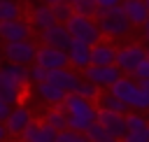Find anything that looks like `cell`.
I'll return each instance as SVG.
<instances>
[{"instance_id":"obj_1","label":"cell","mask_w":149,"mask_h":142,"mask_svg":"<svg viewBox=\"0 0 149 142\" xmlns=\"http://www.w3.org/2000/svg\"><path fill=\"white\" fill-rule=\"evenodd\" d=\"M63 107L68 109L70 116V128L86 133L95 121H98V107H93V100L79 95V93H68L63 100Z\"/></svg>"},{"instance_id":"obj_2","label":"cell","mask_w":149,"mask_h":142,"mask_svg":"<svg viewBox=\"0 0 149 142\" xmlns=\"http://www.w3.org/2000/svg\"><path fill=\"white\" fill-rule=\"evenodd\" d=\"M98 23H100V30L105 37L109 40H119V37H126L133 28L130 19L123 14L121 7H114V9H100L98 12Z\"/></svg>"},{"instance_id":"obj_3","label":"cell","mask_w":149,"mask_h":142,"mask_svg":"<svg viewBox=\"0 0 149 142\" xmlns=\"http://www.w3.org/2000/svg\"><path fill=\"white\" fill-rule=\"evenodd\" d=\"M68 30H70L72 40L86 42V44H91V47L98 44V42L105 37L95 16H79V14H74V16L68 21Z\"/></svg>"},{"instance_id":"obj_4","label":"cell","mask_w":149,"mask_h":142,"mask_svg":"<svg viewBox=\"0 0 149 142\" xmlns=\"http://www.w3.org/2000/svg\"><path fill=\"white\" fill-rule=\"evenodd\" d=\"M5 61L7 63H21V65H30L37 58V44L33 40H19V42H5L2 47Z\"/></svg>"},{"instance_id":"obj_5","label":"cell","mask_w":149,"mask_h":142,"mask_svg":"<svg viewBox=\"0 0 149 142\" xmlns=\"http://www.w3.org/2000/svg\"><path fill=\"white\" fill-rule=\"evenodd\" d=\"M81 74H84V79L98 84L100 88H112L123 77V70L116 63L114 65H88V68L81 70Z\"/></svg>"},{"instance_id":"obj_6","label":"cell","mask_w":149,"mask_h":142,"mask_svg":"<svg viewBox=\"0 0 149 142\" xmlns=\"http://www.w3.org/2000/svg\"><path fill=\"white\" fill-rule=\"evenodd\" d=\"M147 58V49L140 44V42H130V44H123L116 54V65L123 70V74H133L137 70V65Z\"/></svg>"},{"instance_id":"obj_7","label":"cell","mask_w":149,"mask_h":142,"mask_svg":"<svg viewBox=\"0 0 149 142\" xmlns=\"http://www.w3.org/2000/svg\"><path fill=\"white\" fill-rule=\"evenodd\" d=\"M35 63L42 65L44 70H58V68H68V65H70V56H68L65 49L42 44V47H37V58H35Z\"/></svg>"},{"instance_id":"obj_8","label":"cell","mask_w":149,"mask_h":142,"mask_svg":"<svg viewBox=\"0 0 149 142\" xmlns=\"http://www.w3.org/2000/svg\"><path fill=\"white\" fill-rule=\"evenodd\" d=\"M33 23L26 21L23 16L19 19H9L0 23V40L2 42H19V40H30L33 35Z\"/></svg>"},{"instance_id":"obj_9","label":"cell","mask_w":149,"mask_h":142,"mask_svg":"<svg viewBox=\"0 0 149 142\" xmlns=\"http://www.w3.org/2000/svg\"><path fill=\"white\" fill-rule=\"evenodd\" d=\"M98 123H102L107 128V133L112 137L123 140V135L128 133V123H126V114L121 112H109V109H98Z\"/></svg>"},{"instance_id":"obj_10","label":"cell","mask_w":149,"mask_h":142,"mask_svg":"<svg viewBox=\"0 0 149 142\" xmlns=\"http://www.w3.org/2000/svg\"><path fill=\"white\" fill-rule=\"evenodd\" d=\"M40 40H42V44L58 47V49H65L68 51V47L72 42V35L68 30V23H54L51 28H47V30L40 33Z\"/></svg>"},{"instance_id":"obj_11","label":"cell","mask_w":149,"mask_h":142,"mask_svg":"<svg viewBox=\"0 0 149 142\" xmlns=\"http://www.w3.org/2000/svg\"><path fill=\"white\" fill-rule=\"evenodd\" d=\"M119 49L114 47V40L102 37L98 44L91 47V65H114Z\"/></svg>"},{"instance_id":"obj_12","label":"cell","mask_w":149,"mask_h":142,"mask_svg":"<svg viewBox=\"0 0 149 142\" xmlns=\"http://www.w3.org/2000/svg\"><path fill=\"white\" fill-rule=\"evenodd\" d=\"M56 135H58V130L51 128L47 121H33L23 130L21 140L23 142H56Z\"/></svg>"},{"instance_id":"obj_13","label":"cell","mask_w":149,"mask_h":142,"mask_svg":"<svg viewBox=\"0 0 149 142\" xmlns=\"http://www.w3.org/2000/svg\"><path fill=\"white\" fill-rule=\"evenodd\" d=\"M30 23H33V28L40 30V33L47 30V28H51L54 23H58V19H56V14H54V7L47 5V2L35 5V7L30 9Z\"/></svg>"},{"instance_id":"obj_14","label":"cell","mask_w":149,"mask_h":142,"mask_svg":"<svg viewBox=\"0 0 149 142\" xmlns=\"http://www.w3.org/2000/svg\"><path fill=\"white\" fill-rule=\"evenodd\" d=\"M33 123V114H30V109L28 107H14L12 109V114L7 116V121H5V126H7V130H9V135H23V130L28 128Z\"/></svg>"},{"instance_id":"obj_15","label":"cell","mask_w":149,"mask_h":142,"mask_svg":"<svg viewBox=\"0 0 149 142\" xmlns=\"http://www.w3.org/2000/svg\"><path fill=\"white\" fill-rule=\"evenodd\" d=\"M47 79L49 81H54L56 86H61V88H65L68 93H74V88L79 86V74L74 72V70H70V68H58V70H49L47 72Z\"/></svg>"},{"instance_id":"obj_16","label":"cell","mask_w":149,"mask_h":142,"mask_svg":"<svg viewBox=\"0 0 149 142\" xmlns=\"http://www.w3.org/2000/svg\"><path fill=\"white\" fill-rule=\"evenodd\" d=\"M35 91H37L40 100H42V102H47V105H63V100L68 98V91H65V88H61V86H56V84H54V81H49V79H44V81L35 84Z\"/></svg>"},{"instance_id":"obj_17","label":"cell","mask_w":149,"mask_h":142,"mask_svg":"<svg viewBox=\"0 0 149 142\" xmlns=\"http://www.w3.org/2000/svg\"><path fill=\"white\" fill-rule=\"evenodd\" d=\"M68 56H70V65L72 68L84 70V68L91 65V44L79 42V40H72L70 47H68Z\"/></svg>"},{"instance_id":"obj_18","label":"cell","mask_w":149,"mask_h":142,"mask_svg":"<svg viewBox=\"0 0 149 142\" xmlns=\"http://www.w3.org/2000/svg\"><path fill=\"white\" fill-rule=\"evenodd\" d=\"M121 9H123V14L130 19V23L133 26H144V21L149 19V5L144 2V0H123L121 2Z\"/></svg>"},{"instance_id":"obj_19","label":"cell","mask_w":149,"mask_h":142,"mask_svg":"<svg viewBox=\"0 0 149 142\" xmlns=\"http://www.w3.org/2000/svg\"><path fill=\"white\" fill-rule=\"evenodd\" d=\"M109 91H112L116 98H121V100L130 107L133 98H135V95H137V91H140V81H137V79H133V77L128 74V77H121V79H119Z\"/></svg>"},{"instance_id":"obj_20","label":"cell","mask_w":149,"mask_h":142,"mask_svg":"<svg viewBox=\"0 0 149 142\" xmlns=\"http://www.w3.org/2000/svg\"><path fill=\"white\" fill-rule=\"evenodd\" d=\"M44 121H47L51 128H56V130L70 128V116H68V109H65L63 105H54V107L44 114Z\"/></svg>"},{"instance_id":"obj_21","label":"cell","mask_w":149,"mask_h":142,"mask_svg":"<svg viewBox=\"0 0 149 142\" xmlns=\"http://www.w3.org/2000/svg\"><path fill=\"white\" fill-rule=\"evenodd\" d=\"M21 84H16L9 74H5L2 70H0V95L5 98V100H9L12 105H16L19 102V95H21Z\"/></svg>"},{"instance_id":"obj_22","label":"cell","mask_w":149,"mask_h":142,"mask_svg":"<svg viewBox=\"0 0 149 142\" xmlns=\"http://www.w3.org/2000/svg\"><path fill=\"white\" fill-rule=\"evenodd\" d=\"M98 109H109V112H121V114H126L128 112V105L121 100V98H116L109 88L107 91H102L100 95H98Z\"/></svg>"},{"instance_id":"obj_23","label":"cell","mask_w":149,"mask_h":142,"mask_svg":"<svg viewBox=\"0 0 149 142\" xmlns=\"http://www.w3.org/2000/svg\"><path fill=\"white\" fill-rule=\"evenodd\" d=\"M5 74H9L16 84H21V86H26L28 81H33L30 79V68L28 65H21V63H5L2 68H0Z\"/></svg>"},{"instance_id":"obj_24","label":"cell","mask_w":149,"mask_h":142,"mask_svg":"<svg viewBox=\"0 0 149 142\" xmlns=\"http://www.w3.org/2000/svg\"><path fill=\"white\" fill-rule=\"evenodd\" d=\"M23 14V7L19 0H0V23L9 19H19Z\"/></svg>"},{"instance_id":"obj_25","label":"cell","mask_w":149,"mask_h":142,"mask_svg":"<svg viewBox=\"0 0 149 142\" xmlns=\"http://www.w3.org/2000/svg\"><path fill=\"white\" fill-rule=\"evenodd\" d=\"M70 5H72V12L79 16H98L100 12L95 0H70Z\"/></svg>"},{"instance_id":"obj_26","label":"cell","mask_w":149,"mask_h":142,"mask_svg":"<svg viewBox=\"0 0 149 142\" xmlns=\"http://www.w3.org/2000/svg\"><path fill=\"white\" fill-rule=\"evenodd\" d=\"M74 93H79V95H84V98H88V100H98V95H100L102 91H100L98 84H93V81H88V79H81L79 86L74 88Z\"/></svg>"},{"instance_id":"obj_27","label":"cell","mask_w":149,"mask_h":142,"mask_svg":"<svg viewBox=\"0 0 149 142\" xmlns=\"http://www.w3.org/2000/svg\"><path fill=\"white\" fill-rule=\"evenodd\" d=\"M56 142H91V140H88V135H86V133H81V130L65 128V130H58Z\"/></svg>"},{"instance_id":"obj_28","label":"cell","mask_w":149,"mask_h":142,"mask_svg":"<svg viewBox=\"0 0 149 142\" xmlns=\"http://www.w3.org/2000/svg\"><path fill=\"white\" fill-rule=\"evenodd\" d=\"M86 135H88V140H91V142H107V140L112 137V135L107 133V128H105L102 123H98V121L86 130Z\"/></svg>"},{"instance_id":"obj_29","label":"cell","mask_w":149,"mask_h":142,"mask_svg":"<svg viewBox=\"0 0 149 142\" xmlns=\"http://www.w3.org/2000/svg\"><path fill=\"white\" fill-rule=\"evenodd\" d=\"M51 7H54V14H56L58 23H68V21L74 16V12H72V5H70V2H58V5H51Z\"/></svg>"},{"instance_id":"obj_30","label":"cell","mask_w":149,"mask_h":142,"mask_svg":"<svg viewBox=\"0 0 149 142\" xmlns=\"http://www.w3.org/2000/svg\"><path fill=\"white\" fill-rule=\"evenodd\" d=\"M126 123H128V130H130V128H147V126H149V119H147L142 112L135 109V112H128V114H126Z\"/></svg>"},{"instance_id":"obj_31","label":"cell","mask_w":149,"mask_h":142,"mask_svg":"<svg viewBox=\"0 0 149 142\" xmlns=\"http://www.w3.org/2000/svg\"><path fill=\"white\" fill-rule=\"evenodd\" d=\"M123 142H149V126L147 128H130L123 135Z\"/></svg>"},{"instance_id":"obj_32","label":"cell","mask_w":149,"mask_h":142,"mask_svg":"<svg viewBox=\"0 0 149 142\" xmlns=\"http://www.w3.org/2000/svg\"><path fill=\"white\" fill-rule=\"evenodd\" d=\"M130 107H133V109H137V112L149 109V91H144V88H142V84H140V91H137V95L133 98Z\"/></svg>"},{"instance_id":"obj_33","label":"cell","mask_w":149,"mask_h":142,"mask_svg":"<svg viewBox=\"0 0 149 142\" xmlns=\"http://www.w3.org/2000/svg\"><path fill=\"white\" fill-rule=\"evenodd\" d=\"M130 77H133V79H137V81H147V79H149V56L137 65V70H135Z\"/></svg>"},{"instance_id":"obj_34","label":"cell","mask_w":149,"mask_h":142,"mask_svg":"<svg viewBox=\"0 0 149 142\" xmlns=\"http://www.w3.org/2000/svg\"><path fill=\"white\" fill-rule=\"evenodd\" d=\"M47 72H49V70H44L42 65L33 63V68H30V79H33L35 84H40V81H44V79H47Z\"/></svg>"},{"instance_id":"obj_35","label":"cell","mask_w":149,"mask_h":142,"mask_svg":"<svg viewBox=\"0 0 149 142\" xmlns=\"http://www.w3.org/2000/svg\"><path fill=\"white\" fill-rule=\"evenodd\" d=\"M12 109H14V107H12V102H9V100H5V98L0 95V121H7V116L12 114Z\"/></svg>"},{"instance_id":"obj_36","label":"cell","mask_w":149,"mask_h":142,"mask_svg":"<svg viewBox=\"0 0 149 142\" xmlns=\"http://www.w3.org/2000/svg\"><path fill=\"white\" fill-rule=\"evenodd\" d=\"M100 9H114V7H121L123 0H95Z\"/></svg>"},{"instance_id":"obj_37","label":"cell","mask_w":149,"mask_h":142,"mask_svg":"<svg viewBox=\"0 0 149 142\" xmlns=\"http://www.w3.org/2000/svg\"><path fill=\"white\" fill-rule=\"evenodd\" d=\"M9 137V130H7V126H5V121H0V142H5Z\"/></svg>"},{"instance_id":"obj_38","label":"cell","mask_w":149,"mask_h":142,"mask_svg":"<svg viewBox=\"0 0 149 142\" xmlns=\"http://www.w3.org/2000/svg\"><path fill=\"white\" fill-rule=\"evenodd\" d=\"M142 40L149 44V19L144 21V26H142Z\"/></svg>"},{"instance_id":"obj_39","label":"cell","mask_w":149,"mask_h":142,"mask_svg":"<svg viewBox=\"0 0 149 142\" xmlns=\"http://www.w3.org/2000/svg\"><path fill=\"white\" fill-rule=\"evenodd\" d=\"M42 2H47V5H58V2H70V0H42Z\"/></svg>"},{"instance_id":"obj_40","label":"cell","mask_w":149,"mask_h":142,"mask_svg":"<svg viewBox=\"0 0 149 142\" xmlns=\"http://www.w3.org/2000/svg\"><path fill=\"white\" fill-rule=\"evenodd\" d=\"M5 65V54H2V49H0V68Z\"/></svg>"},{"instance_id":"obj_41","label":"cell","mask_w":149,"mask_h":142,"mask_svg":"<svg viewBox=\"0 0 149 142\" xmlns=\"http://www.w3.org/2000/svg\"><path fill=\"white\" fill-rule=\"evenodd\" d=\"M107 142H123V140H119V137H109Z\"/></svg>"},{"instance_id":"obj_42","label":"cell","mask_w":149,"mask_h":142,"mask_svg":"<svg viewBox=\"0 0 149 142\" xmlns=\"http://www.w3.org/2000/svg\"><path fill=\"white\" fill-rule=\"evenodd\" d=\"M147 56H149V49H147Z\"/></svg>"},{"instance_id":"obj_43","label":"cell","mask_w":149,"mask_h":142,"mask_svg":"<svg viewBox=\"0 0 149 142\" xmlns=\"http://www.w3.org/2000/svg\"><path fill=\"white\" fill-rule=\"evenodd\" d=\"M144 2H147V5H149V0H144Z\"/></svg>"},{"instance_id":"obj_44","label":"cell","mask_w":149,"mask_h":142,"mask_svg":"<svg viewBox=\"0 0 149 142\" xmlns=\"http://www.w3.org/2000/svg\"><path fill=\"white\" fill-rule=\"evenodd\" d=\"M30 2H37V0H30Z\"/></svg>"}]
</instances>
